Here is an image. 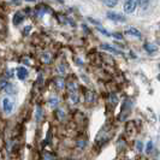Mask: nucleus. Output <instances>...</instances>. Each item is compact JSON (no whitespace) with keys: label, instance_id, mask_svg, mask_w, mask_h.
<instances>
[{"label":"nucleus","instance_id":"obj_13","mask_svg":"<svg viewBox=\"0 0 160 160\" xmlns=\"http://www.w3.org/2000/svg\"><path fill=\"white\" fill-rule=\"evenodd\" d=\"M57 104H58V100H57L56 98H53V99H51V100H49V106H52V107H56Z\"/></svg>","mask_w":160,"mask_h":160},{"label":"nucleus","instance_id":"obj_6","mask_svg":"<svg viewBox=\"0 0 160 160\" xmlns=\"http://www.w3.org/2000/svg\"><path fill=\"white\" fill-rule=\"evenodd\" d=\"M1 88L4 89L5 92H8V93H12V92H16V89H15V87L11 84V83H8V82H5V81H2L1 83Z\"/></svg>","mask_w":160,"mask_h":160},{"label":"nucleus","instance_id":"obj_15","mask_svg":"<svg viewBox=\"0 0 160 160\" xmlns=\"http://www.w3.org/2000/svg\"><path fill=\"white\" fill-rule=\"evenodd\" d=\"M152 147H153L152 141H149V142H148V144H147V152H148V153L151 152V151H152Z\"/></svg>","mask_w":160,"mask_h":160},{"label":"nucleus","instance_id":"obj_2","mask_svg":"<svg viewBox=\"0 0 160 160\" xmlns=\"http://www.w3.org/2000/svg\"><path fill=\"white\" fill-rule=\"evenodd\" d=\"M13 107H15V104H13L12 99H10L8 96L2 99V108H4L5 113L10 114V113L13 111Z\"/></svg>","mask_w":160,"mask_h":160},{"label":"nucleus","instance_id":"obj_16","mask_svg":"<svg viewBox=\"0 0 160 160\" xmlns=\"http://www.w3.org/2000/svg\"><path fill=\"white\" fill-rule=\"evenodd\" d=\"M137 149H138V151H141V149H142V143H141V142H138V143H137Z\"/></svg>","mask_w":160,"mask_h":160},{"label":"nucleus","instance_id":"obj_7","mask_svg":"<svg viewBox=\"0 0 160 160\" xmlns=\"http://www.w3.org/2000/svg\"><path fill=\"white\" fill-rule=\"evenodd\" d=\"M23 19H24V15L21 11H18V12H16L15 17H13V24H15V25H18L19 23L23 22Z\"/></svg>","mask_w":160,"mask_h":160},{"label":"nucleus","instance_id":"obj_17","mask_svg":"<svg viewBox=\"0 0 160 160\" xmlns=\"http://www.w3.org/2000/svg\"><path fill=\"white\" fill-rule=\"evenodd\" d=\"M114 36H116V39H122V35H119V34H113Z\"/></svg>","mask_w":160,"mask_h":160},{"label":"nucleus","instance_id":"obj_1","mask_svg":"<svg viewBox=\"0 0 160 160\" xmlns=\"http://www.w3.org/2000/svg\"><path fill=\"white\" fill-rule=\"evenodd\" d=\"M140 0H124V12L125 13H132L136 10Z\"/></svg>","mask_w":160,"mask_h":160},{"label":"nucleus","instance_id":"obj_8","mask_svg":"<svg viewBox=\"0 0 160 160\" xmlns=\"http://www.w3.org/2000/svg\"><path fill=\"white\" fill-rule=\"evenodd\" d=\"M70 98H71L72 102H77L78 101V94H77V92H76V89L75 88H70Z\"/></svg>","mask_w":160,"mask_h":160},{"label":"nucleus","instance_id":"obj_20","mask_svg":"<svg viewBox=\"0 0 160 160\" xmlns=\"http://www.w3.org/2000/svg\"><path fill=\"white\" fill-rule=\"evenodd\" d=\"M27 1H35V0H27Z\"/></svg>","mask_w":160,"mask_h":160},{"label":"nucleus","instance_id":"obj_11","mask_svg":"<svg viewBox=\"0 0 160 160\" xmlns=\"http://www.w3.org/2000/svg\"><path fill=\"white\" fill-rule=\"evenodd\" d=\"M57 88L58 89L64 88V80H63V78H58V80H57Z\"/></svg>","mask_w":160,"mask_h":160},{"label":"nucleus","instance_id":"obj_12","mask_svg":"<svg viewBox=\"0 0 160 160\" xmlns=\"http://www.w3.org/2000/svg\"><path fill=\"white\" fill-rule=\"evenodd\" d=\"M149 2H151V0H140V5H141V6H142L143 8H148Z\"/></svg>","mask_w":160,"mask_h":160},{"label":"nucleus","instance_id":"obj_4","mask_svg":"<svg viewBox=\"0 0 160 160\" xmlns=\"http://www.w3.org/2000/svg\"><path fill=\"white\" fill-rule=\"evenodd\" d=\"M17 77H18V80L24 81L28 77V70H27L24 66H19V68L17 69Z\"/></svg>","mask_w":160,"mask_h":160},{"label":"nucleus","instance_id":"obj_5","mask_svg":"<svg viewBox=\"0 0 160 160\" xmlns=\"http://www.w3.org/2000/svg\"><path fill=\"white\" fill-rule=\"evenodd\" d=\"M125 34H128V35H130V36H134V38H141V32H140V30H137L136 28H134V27L128 28V29L125 30Z\"/></svg>","mask_w":160,"mask_h":160},{"label":"nucleus","instance_id":"obj_19","mask_svg":"<svg viewBox=\"0 0 160 160\" xmlns=\"http://www.w3.org/2000/svg\"><path fill=\"white\" fill-rule=\"evenodd\" d=\"M57 1H60V2H64V0H57Z\"/></svg>","mask_w":160,"mask_h":160},{"label":"nucleus","instance_id":"obj_14","mask_svg":"<svg viewBox=\"0 0 160 160\" xmlns=\"http://www.w3.org/2000/svg\"><path fill=\"white\" fill-rule=\"evenodd\" d=\"M40 116L42 117V110H41L40 107H38V117H36V120H38V122H40Z\"/></svg>","mask_w":160,"mask_h":160},{"label":"nucleus","instance_id":"obj_9","mask_svg":"<svg viewBox=\"0 0 160 160\" xmlns=\"http://www.w3.org/2000/svg\"><path fill=\"white\" fill-rule=\"evenodd\" d=\"M101 47L104 48V49H106V51H110V52H112V53H114V54H119V53H120L119 51H117L116 48H113L112 46H110V45H106V43L101 45Z\"/></svg>","mask_w":160,"mask_h":160},{"label":"nucleus","instance_id":"obj_18","mask_svg":"<svg viewBox=\"0 0 160 160\" xmlns=\"http://www.w3.org/2000/svg\"><path fill=\"white\" fill-rule=\"evenodd\" d=\"M158 81H159V82H160V73H159V75H158Z\"/></svg>","mask_w":160,"mask_h":160},{"label":"nucleus","instance_id":"obj_3","mask_svg":"<svg viewBox=\"0 0 160 160\" xmlns=\"http://www.w3.org/2000/svg\"><path fill=\"white\" fill-rule=\"evenodd\" d=\"M107 17H108L111 21H114V22H125V17L119 15V13L112 12V11H108V12H107Z\"/></svg>","mask_w":160,"mask_h":160},{"label":"nucleus","instance_id":"obj_10","mask_svg":"<svg viewBox=\"0 0 160 160\" xmlns=\"http://www.w3.org/2000/svg\"><path fill=\"white\" fill-rule=\"evenodd\" d=\"M102 2L107 8H114L118 4V0H102Z\"/></svg>","mask_w":160,"mask_h":160}]
</instances>
